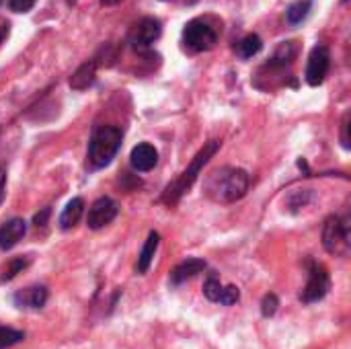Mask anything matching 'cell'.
<instances>
[{
    "label": "cell",
    "mask_w": 351,
    "mask_h": 349,
    "mask_svg": "<svg viewBox=\"0 0 351 349\" xmlns=\"http://www.w3.org/2000/svg\"><path fill=\"white\" fill-rule=\"evenodd\" d=\"M249 173L237 167H222L212 171L204 181V193L218 204H232L247 195Z\"/></svg>",
    "instance_id": "6da1fadb"
},
{
    "label": "cell",
    "mask_w": 351,
    "mask_h": 349,
    "mask_svg": "<svg viewBox=\"0 0 351 349\" xmlns=\"http://www.w3.org/2000/svg\"><path fill=\"white\" fill-rule=\"evenodd\" d=\"M218 148H220V142L218 140H210L195 156H193V160L189 163V167L165 189V193H162V204H167V206H175L189 189H191V185L197 181V177H199V173H202V169L208 165V160L218 152Z\"/></svg>",
    "instance_id": "7a4b0ae2"
},
{
    "label": "cell",
    "mask_w": 351,
    "mask_h": 349,
    "mask_svg": "<svg viewBox=\"0 0 351 349\" xmlns=\"http://www.w3.org/2000/svg\"><path fill=\"white\" fill-rule=\"evenodd\" d=\"M121 140H123V134L115 125H101L99 130H95L90 144H88V152H86L90 169L107 167L113 160V156L117 154Z\"/></svg>",
    "instance_id": "3957f363"
},
{
    "label": "cell",
    "mask_w": 351,
    "mask_h": 349,
    "mask_svg": "<svg viewBox=\"0 0 351 349\" xmlns=\"http://www.w3.org/2000/svg\"><path fill=\"white\" fill-rule=\"evenodd\" d=\"M183 43L189 51H208L218 43V29L208 19H193L183 29Z\"/></svg>",
    "instance_id": "277c9868"
},
{
    "label": "cell",
    "mask_w": 351,
    "mask_h": 349,
    "mask_svg": "<svg viewBox=\"0 0 351 349\" xmlns=\"http://www.w3.org/2000/svg\"><path fill=\"white\" fill-rule=\"evenodd\" d=\"M306 269H308V282H306L304 290L300 292V300L304 304H313L327 296V292L331 288V278H329L327 267L315 259H306Z\"/></svg>",
    "instance_id": "5b68a950"
},
{
    "label": "cell",
    "mask_w": 351,
    "mask_h": 349,
    "mask_svg": "<svg viewBox=\"0 0 351 349\" xmlns=\"http://www.w3.org/2000/svg\"><path fill=\"white\" fill-rule=\"evenodd\" d=\"M323 245L327 253L346 257L350 251V224L339 216H329L323 226Z\"/></svg>",
    "instance_id": "8992f818"
},
{
    "label": "cell",
    "mask_w": 351,
    "mask_h": 349,
    "mask_svg": "<svg viewBox=\"0 0 351 349\" xmlns=\"http://www.w3.org/2000/svg\"><path fill=\"white\" fill-rule=\"evenodd\" d=\"M160 33H162L160 21L154 19V16H146V19H142V21L134 27V31H132V35H130V43H132L134 49L144 51V49H148V47L160 37Z\"/></svg>",
    "instance_id": "52a82bcc"
},
{
    "label": "cell",
    "mask_w": 351,
    "mask_h": 349,
    "mask_svg": "<svg viewBox=\"0 0 351 349\" xmlns=\"http://www.w3.org/2000/svg\"><path fill=\"white\" fill-rule=\"evenodd\" d=\"M329 64H331V53L325 45H317L313 47L311 56H308V64H306V82L311 86H319L323 84L327 72H329Z\"/></svg>",
    "instance_id": "ba28073f"
},
{
    "label": "cell",
    "mask_w": 351,
    "mask_h": 349,
    "mask_svg": "<svg viewBox=\"0 0 351 349\" xmlns=\"http://www.w3.org/2000/svg\"><path fill=\"white\" fill-rule=\"evenodd\" d=\"M119 208L111 197H99L90 208H88V216H86V226L90 230H99L105 228L107 224H111L117 216Z\"/></svg>",
    "instance_id": "9c48e42d"
},
{
    "label": "cell",
    "mask_w": 351,
    "mask_h": 349,
    "mask_svg": "<svg viewBox=\"0 0 351 349\" xmlns=\"http://www.w3.org/2000/svg\"><path fill=\"white\" fill-rule=\"evenodd\" d=\"M47 288L45 286H29V288H23L19 290L14 296H12V302L16 309H23V311H39L45 306L47 302Z\"/></svg>",
    "instance_id": "30bf717a"
},
{
    "label": "cell",
    "mask_w": 351,
    "mask_h": 349,
    "mask_svg": "<svg viewBox=\"0 0 351 349\" xmlns=\"http://www.w3.org/2000/svg\"><path fill=\"white\" fill-rule=\"evenodd\" d=\"M130 163H132V167H134L136 171L148 173V171H152V169L156 167V163H158V152H156V148H154L152 144L142 142V144L134 146V150H132V154H130Z\"/></svg>",
    "instance_id": "8fae6325"
},
{
    "label": "cell",
    "mask_w": 351,
    "mask_h": 349,
    "mask_svg": "<svg viewBox=\"0 0 351 349\" xmlns=\"http://www.w3.org/2000/svg\"><path fill=\"white\" fill-rule=\"evenodd\" d=\"M27 232V224L23 218H10L0 226V249L2 251H10L12 247L19 245V241H23Z\"/></svg>",
    "instance_id": "7c38bea8"
},
{
    "label": "cell",
    "mask_w": 351,
    "mask_h": 349,
    "mask_svg": "<svg viewBox=\"0 0 351 349\" xmlns=\"http://www.w3.org/2000/svg\"><path fill=\"white\" fill-rule=\"evenodd\" d=\"M204 269H206V261H204V259H195V257L185 259L183 263H179V265L171 272V284H173V286H181V284H185L187 280H191V278H195L197 274H202Z\"/></svg>",
    "instance_id": "4fadbf2b"
},
{
    "label": "cell",
    "mask_w": 351,
    "mask_h": 349,
    "mask_svg": "<svg viewBox=\"0 0 351 349\" xmlns=\"http://www.w3.org/2000/svg\"><path fill=\"white\" fill-rule=\"evenodd\" d=\"M84 212V200L82 197H74L66 204L64 212L60 214V228L62 230H70L78 224V220L82 218Z\"/></svg>",
    "instance_id": "5bb4252c"
},
{
    "label": "cell",
    "mask_w": 351,
    "mask_h": 349,
    "mask_svg": "<svg viewBox=\"0 0 351 349\" xmlns=\"http://www.w3.org/2000/svg\"><path fill=\"white\" fill-rule=\"evenodd\" d=\"M95 74H97V60H88L84 62L70 78V86L74 91H84L95 82Z\"/></svg>",
    "instance_id": "9a60e30c"
},
{
    "label": "cell",
    "mask_w": 351,
    "mask_h": 349,
    "mask_svg": "<svg viewBox=\"0 0 351 349\" xmlns=\"http://www.w3.org/2000/svg\"><path fill=\"white\" fill-rule=\"evenodd\" d=\"M158 243H160V237H158V232H150V234H148V239H146V243H144V249H142V253L138 255V263H136V269H138V274H146V272L150 269V265H152V259H154V255H156V249H158Z\"/></svg>",
    "instance_id": "2e32d148"
},
{
    "label": "cell",
    "mask_w": 351,
    "mask_h": 349,
    "mask_svg": "<svg viewBox=\"0 0 351 349\" xmlns=\"http://www.w3.org/2000/svg\"><path fill=\"white\" fill-rule=\"evenodd\" d=\"M261 47H263L261 37H259V35H255V33H251V35L243 37V39L237 43V53H239V58L249 60V58L257 56V53L261 51Z\"/></svg>",
    "instance_id": "e0dca14e"
},
{
    "label": "cell",
    "mask_w": 351,
    "mask_h": 349,
    "mask_svg": "<svg viewBox=\"0 0 351 349\" xmlns=\"http://www.w3.org/2000/svg\"><path fill=\"white\" fill-rule=\"evenodd\" d=\"M311 6H313V2H311V0L294 2V4L288 8V23H292V25H300V23L308 16Z\"/></svg>",
    "instance_id": "ac0fdd59"
},
{
    "label": "cell",
    "mask_w": 351,
    "mask_h": 349,
    "mask_svg": "<svg viewBox=\"0 0 351 349\" xmlns=\"http://www.w3.org/2000/svg\"><path fill=\"white\" fill-rule=\"evenodd\" d=\"M25 339V333L23 331H16V329H10V327H2L0 325V349H8L16 344H21Z\"/></svg>",
    "instance_id": "d6986e66"
},
{
    "label": "cell",
    "mask_w": 351,
    "mask_h": 349,
    "mask_svg": "<svg viewBox=\"0 0 351 349\" xmlns=\"http://www.w3.org/2000/svg\"><path fill=\"white\" fill-rule=\"evenodd\" d=\"M29 265V261L27 259H23V257H16V259H10L8 263H6V267H4V272H2V276H0V280L2 282H10L12 278H16L25 267Z\"/></svg>",
    "instance_id": "ffe728a7"
},
{
    "label": "cell",
    "mask_w": 351,
    "mask_h": 349,
    "mask_svg": "<svg viewBox=\"0 0 351 349\" xmlns=\"http://www.w3.org/2000/svg\"><path fill=\"white\" fill-rule=\"evenodd\" d=\"M294 56H296V45H294V41L282 43V45H280V49L276 51V56H274L271 64H280V66H284V64L292 62V60H294Z\"/></svg>",
    "instance_id": "44dd1931"
},
{
    "label": "cell",
    "mask_w": 351,
    "mask_h": 349,
    "mask_svg": "<svg viewBox=\"0 0 351 349\" xmlns=\"http://www.w3.org/2000/svg\"><path fill=\"white\" fill-rule=\"evenodd\" d=\"M311 200H313L311 189H298V191H294V193L288 197V206H290L292 212H298V210L304 208Z\"/></svg>",
    "instance_id": "7402d4cb"
},
{
    "label": "cell",
    "mask_w": 351,
    "mask_h": 349,
    "mask_svg": "<svg viewBox=\"0 0 351 349\" xmlns=\"http://www.w3.org/2000/svg\"><path fill=\"white\" fill-rule=\"evenodd\" d=\"M222 284H220V280L218 278H208L206 280V284H204V296L210 300V302H218L220 300V294H222Z\"/></svg>",
    "instance_id": "603a6c76"
},
{
    "label": "cell",
    "mask_w": 351,
    "mask_h": 349,
    "mask_svg": "<svg viewBox=\"0 0 351 349\" xmlns=\"http://www.w3.org/2000/svg\"><path fill=\"white\" fill-rule=\"evenodd\" d=\"M278 306H280L278 296H276V294H267V296H263V300H261V315H263L265 319H269V317H274V315L278 313Z\"/></svg>",
    "instance_id": "cb8c5ba5"
},
{
    "label": "cell",
    "mask_w": 351,
    "mask_h": 349,
    "mask_svg": "<svg viewBox=\"0 0 351 349\" xmlns=\"http://www.w3.org/2000/svg\"><path fill=\"white\" fill-rule=\"evenodd\" d=\"M239 298H241V292H239V288L237 286H226V288H222V294H220V304H224V306H232V304H237L239 302Z\"/></svg>",
    "instance_id": "d4e9b609"
},
{
    "label": "cell",
    "mask_w": 351,
    "mask_h": 349,
    "mask_svg": "<svg viewBox=\"0 0 351 349\" xmlns=\"http://www.w3.org/2000/svg\"><path fill=\"white\" fill-rule=\"evenodd\" d=\"M33 4H35V0H8L10 10H14V12H29L33 8Z\"/></svg>",
    "instance_id": "484cf974"
},
{
    "label": "cell",
    "mask_w": 351,
    "mask_h": 349,
    "mask_svg": "<svg viewBox=\"0 0 351 349\" xmlns=\"http://www.w3.org/2000/svg\"><path fill=\"white\" fill-rule=\"evenodd\" d=\"M49 214H51V210H49V208H43L41 212H37V214H35V218H33V224H35L37 228H39V226H45V222H47Z\"/></svg>",
    "instance_id": "4316f807"
},
{
    "label": "cell",
    "mask_w": 351,
    "mask_h": 349,
    "mask_svg": "<svg viewBox=\"0 0 351 349\" xmlns=\"http://www.w3.org/2000/svg\"><path fill=\"white\" fill-rule=\"evenodd\" d=\"M343 138H341V142H343V146L346 148H350V136H348V130H350V115H346L343 117Z\"/></svg>",
    "instance_id": "83f0119b"
},
{
    "label": "cell",
    "mask_w": 351,
    "mask_h": 349,
    "mask_svg": "<svg viewBox=\"0 0 351 349\" xmlns=\"http://www.w3.org/2000/svg\"><path fill=\"white\" fill-rule=\"evenodd\" d=\"M4 189H6V175L0 171V204H2V200H4Z\"/></svg>",
    "instance_id": "f1b7e54d"
},
{
    "label": "cell",
    "mask_w": 351,
    "mask_h": 349,
    "mask_svg": "<svg viewBox=\"0 0 351 349\" xmlns=\"http://www.w3.org/2000/svg\"><path fill=\"white\" fill-rule=\"evenodd\" d=\"M6 35H8V25L0 21V43H2V39H4Z\"/></svg>",
    "instance_id": "f546056e"
},
{
    "label": "cell",
    "mask_w": 351,
    "mask_h": 349,
    "mask_svg": "<svg viewBox=\"0 0 351 349\" xmlns=\"http://www.w3.org/2000/svg\"><path fill=\"white\" fill-rule=\"evenodd\" d=\"M343 2H348V0H343Z\"/></svg>",
    "instance_id": "4dcf8cb0"
}]
</instances>
